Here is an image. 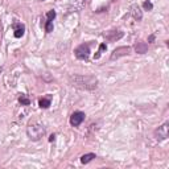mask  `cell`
Returning a JSON list of instances; mask_svg holds the SVG:
<instances>
[{
    "instance_id": "obj_1",
    "label": "cell",
    "mask_w": 169,
    "mask_h": 169,
    "mask_svg": "<svg viewBox=\"0 0 169 169\" xmlns=\"http://www.w3.org/2000/svg\"><path fill=\"white\" fill-rule=\"evenodd\" d=\"M69 83L73 87L81 90H95L98 87V78L89 74H71L69 75Z\"/></svg>"
},
{
    "instance_id": "obj_2",
    "label": "cell",
    "mask_w": 169,
    "mask_h": 169,
    "mask_svg": "<svg viewBox=\"0 0 169 169\" xmlns=\"http://www.w3.org/2000/svg\"><path fill=\"white\" fill-rule=\"evenodd\" d=\"M27 135L31 140L37 142L45 135V128L41 124H29L27 128Z\"/></svg>"
},
{
    "instance_id": "obj_3",
    "label": "cell",
    "mask_w": 169,
    "mask_h": 169,
    "mask_svg": "<svg viewBox=\"0 0 169 169\" xmlns=\"http://www.w3.org/2000/svg\"><path fill=\"white\" fill-rule=\"evenodd\" d=\"M74 54L78 59H87L90 55V45L89 44H82L78 48H75Z\"/></svg>"
},
{
    "instance_id": "obj_4",
    "label": "cell",
    "mask_w": 169,
    "mask_h": 169,
    "mask_svg": "<svg viewBox=\"0 0 169 169\" xmlns=\"http://www.w3.org/2000/svg\"><path fill=\"white\" fill-rule=\"evenodd\" d=\"M128 54H131V48L130 46H119V48L112 50L110 58L111 61H114V59H118L120 57H123V55H128Z\"/></svg>"
},
{
    "instance_id": "obj_5",
    "label": "cell",
    "mask_w": 169,
    "mask_h": 169,
    "mask_svg": "<svg viewBox=\"0 0 169 169\" xmlns=\"http://www.w3.org/2000/svg\"><path fill=\"white\" fill-rule=\"evenodd\" d=\"M85 112L82 111H75V112H73L71 116H70V124L73 127H78V126L82 124V122L85 120Z\"/></svg>"
},
{
    "instance_id": "obj_6",
    "label": "cell",
    "mask_w": 169,
    "mask_h": 169,
    "mask_svg": "<svg viewBox=\"0 0 169 169\" xmlns=\"http://www.w3.org/2000/svg\"><path fill=\"white\" fill-rule=\"evenodd\" d=\"M169 135V123H164L155 131V138L157 140H165Z\"/></svg>"
},
{
    "instance_id": "obj_7",
    "label": "cell",
    "mask_w": 169,
    "mask_h": 169,
    "mask_svg": "<svg viewBox=\"0 0 169 169\" xmlns=\"http://www.w3.org/2000/svg\"><path fill=\"white\" fill-rule=\"evenodd\" d=\"M122 37H123V32H120V31H110V32H107V33H104V38L110 42L120 40Z\"/></svg>"
},
{
    "instance_id": "obj_8",
    "label": "cell",
    "mask_w": 169,
    "mask_h": 169,
    "mask_svg": "<svg viewBox=\"0 0 169 169\" xmlns=\"http://www.w3.org/2000/svg\"><path fill=\"white\" fill-rule=\"evenodd\" d=\"M134 48H135V52L138 53V54H144V53H147V50H148V45L143 41H139L135 44Z\"/></svg>"
},
{
    "instance_id": "obj_9",
    "label": "cell",
    "mask_w": 169,
    "mask_h": 169,
    "mask_svg": "<svg viewBox=\"0 0 169 169\" xmlns=\"http://www.w3.org/2000/svg\"><path fill=\"white\" fill-rule=\"evenodd\" d=\"M131 15H132V17H134L135 20H138V21H140L142 20V17H143V13H142V11H140V7L136 5V4L131 7Z\"/></svg>"
},
{
    "instance_id": "obj_10",
    "label": "cell",
    "mask_w": 169,
    "mask_h": 169,
    "mask_svg": "<svg viewBox=\"0 0 169 169\" xmlns=\"http://www.w3.org/2000/svg\"><path fill=\"white\" fill-rule=\"evenodd\" d=\"M97 157L95 156V153H86V155H83V156H81V162L82 164H89L91 160H94Z\"/></svg>"
},
{
    "instance_id": "obj_11",
    "label": "cell",
    "mask_w": 169,
    "mask_h": 169,
    "mask_svg": "<svg viewBox=\"0 0 169 169\" xmlns=\"http://www.w3.org/2000/svg\"><path fill=\"white\" fill-rule=\"evenodd\" d=\"M38 106L41 107V108H48L50 106V99L49 98H41V99L38 100Z\"/></svg>"
},
{
    "instance_id": "obj_12",
    "label": "cell",
    "mask_w": 169,
    "mask_h": 169,
    "mask_svg": "<svg viewBox=\"0 0 169 169\" xmlns=\"http://www.w3.org/2000/svg\"><path fill=\"white\" fill-rule=\"evenodd\" d=\"M24 31H25L24 25H20V28L16 27V31H15V37H16V38H20L21 36L24 35Z\"/></svg>"
},
{
    "instance_id": "obj_13",
    "label": "cell",
    "mask_w": 169,
    "mask_h": 169,
    "mask_svg": "<svg viewBox=\"0 0 169 169\" xmlns=\"http://www.w3.org/2000/svg\"><path fill=\"white\" fill-rule=\"evenodd\" d=\"M19 102H20L21 106H29V103H31V100L28 99L25 95H21V97H19Z\"/></svg>"
},
{
    "instance_id": "obj_14",
    "label": "cell",
    "mask_w": 169,
    "mask_h": 169,
    "mask_svg": "<svg viewBox=\"0 0 169 169\" xmlns=\"http://www.w3.org/2000/svg\"><path fill=\"white\" fill-rule=\"evenodd\" d=\"M106 49H107V45H106V44H100V45H99V52H98L97 54L94 55V58L98 59V58L100 57V54H102V52H103V50H106Z\"/></svg>"
},
{
    "instance_id": "obj_15",
    "label": "cell",
    "mask_w": 169,
    "mask_h": 169,
    "mask_svg": "<svg viewBox=\"0 0 169 169\" xmlns=\"http://www.w3.org/2000/svg\"><path fill=\"white\" fill-rule=\"evenodd\" d=\"M45 31L48 32V33L53 32V21H48V20H46V24H45Z\"/></svg>"
},
{
    "instance_id": "obj_16",
    "label": "cell",
    "mask_w": 169,
    "mask_h": 169,
    "mask_svg": "<svg viewBox=\"0 0 169 169\" xmlns=\"http://www.w3.org/2000/svg\"><path fill=\"white\" fill-rule=\"evenodd\" d=\"M46 20L48 21H53L54 20V17H55V11H49L48 12V15H46Z\"/></svg>"
},
{
    "instance_id": "obj_17",
    "label": "cell",
    "mask_w": 169,
    "mask_h": 169,
    "mask_svg": "<svg viewBox=\"0 0 169 169\" xmlns=\"http://www.w3.org/2000/svg\"><path fill=\"white\" fill-rule=\"evenodd\" d=\"M143 7H144V9L145 11H151V9H153V5H152V3L151 1H144V3H143Z\"/></svg>"
},
{
    "instance_id": "obj_18",
    "label": "cell",
    "mask_w": 169,
    "mask_h": 169,
    "mask_svg": "<svg viewBox=\"0 0 169 169\" xmlns=\"http://www.w3.org/2000/svg\"><path fill=\"white\" fill-rule=\"evenodd\" d=\"M153 40H155V35H151L148 37V42H153Z\"/></svg>"
},
{
    "instance_id": "obj_19",
    "label": "cell",
    "mask_w": 169,
    "mask_h": 169,
    "mask_svg": "<svg viewBox=\"0 0 169 169\" xmlns=\"http://www.w3.org/2000/svg\"><path fill=\"white\" fill-rule=\"evenodd\" d=\"M54 139H55V135H52V136L49 138V142H54Z\"/></svg>"
},
{
    "instance_id": "obj_20",
    "label": "cell",
    "mask_w": 169,
    "mask_h": 169,
    "mask_svg": "<svg viewBox=\"0 0 169 169\" xmlns=\"http://www.w3.org/2000/svg\"><path fill=\"white\" fill-rule=\"evenodd\" d=\"M42 1H44V0H42Z\"/></svg>"
}]
</instances>
